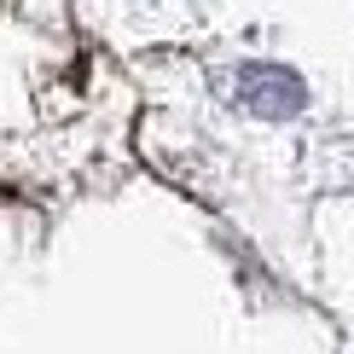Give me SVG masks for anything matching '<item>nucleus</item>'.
Returning <instances> with one entry per match:
<instances>
[{
    "label": "nucleus",
    "mask_w": 354,
    "mask_h": 354,
    "mask_svg": "<svg viewBox=\"0 0 354 354\" xmlns=\"http://www.w3.org/2000/svg\"><path fill=\"white\" fill-rule=\"evenodd\" d=\"M239 99L256 116H290L302 111V82L290 76V70H268V64H250L239 76Z\"/></svg>",
    "instance_id": "f257e3e1"
}]
</instances>
